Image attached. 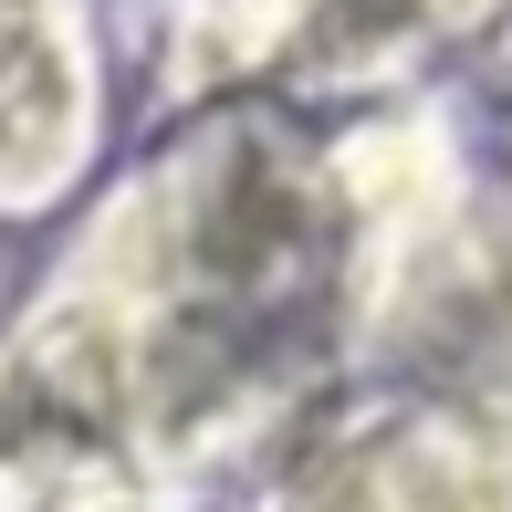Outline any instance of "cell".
<instances>
[{
	"label": "cell",
	"instance_id": "3",
	"mask_svg": "<svg viewBox=\"0 0 512 512\" xmlns=\"http://www.w3.org/2000/svg\"><path fill=\"white\" fill-rule=\"evenodd\" d=\"M95 512H168V502H95Z\"/></svg>",
	"mask_w": 512,
	"mask_h": 512
},
{
	"label": "cell",
	"instance_id": "2",
	"mask_svg": "<svg viewBox=\"0 0 512 512\" xmlns=\"http://www.w3.org/2000/svg\"><path fill=\"white\" fill-rule=\"evenodd\" d=\"M95 63L74 0H0V209H42L84 168Z\"/></svg>",
	"mask_w": 512,
	"mask_h": 512
},
{
	"label": "cell",
	"instance_id": "1",
	"mask_svg": "<svg viewBox=\"0 0 512 512\" xmlns=\"http://www.w3.org/2000/svg\"><path fill=\"white\" fill-rule=\"evenodd\" d=\"M262 512H512V398H366L293 450Z\"/></svg>",
	"mask_w": 512,
	"mask_h": 512
}]
</instances>
